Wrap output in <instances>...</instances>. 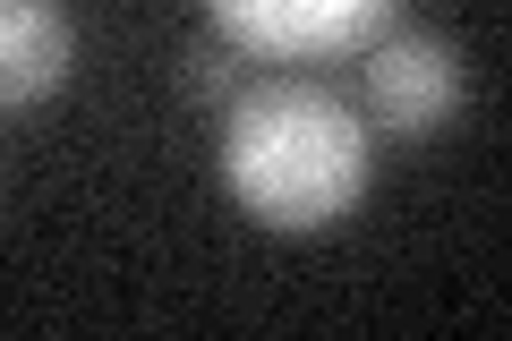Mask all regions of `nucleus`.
<instances>
[{"label":"nucleus","mask_w":512,"mask_h":341,"mask_svg":"<svg viewBox=\"0 0 512 341\" xmlns=\"http://www.w3.org/2000/svg\"><path fill=\"white\" fill-rule=\"evenodd\" d=\"M367 111L384 137H436L461 103V69H453V43L436 35H376L367 43Z\"/></svg>","instance_id":"7ed1b4c3"},{"label":"nucleus","mask_w":512,"mask_h":341,"mask_svg":"<svg viewBox=\"0 0 512 341\" xmlns=\"http://www.w3.org/2000/svg\"><path fill=\"white\" fill-rule=\"evenodd\" d=\"M239 43H188V94H197V103H222V94H239Z\"/></svg>","instance_id":"39448f33"},{"label":"nucleus","mask_w":512,"mask_h":341,"mask_svg":"<svg viewBox=\"0 0 512 341\" xmlns=\"http://www.w3.org/2000/svg\"><path fill=\"white\" fill-rule=\"evenodd\" d=\"M77 60V26L60 0H0V111L43 103Z\"/></svg>","instance_id":"20e7f679"},{"label":"nucleus","mask_w":512,"mask_h":341,"mask_svg":"<svg viewBox=\"0 0 512 341\" xmlns=\"http://www.w3.org/2000/svg\"><path fill=\"white\" fill-rule=\"evenodd\" d=\"M205 18L248 60H342L384 35L393 0H205Z\"/></svg>","instance_id":"f03ea898"},{"label":"nucleus","mask_w":512,"mask_h":341,"mask_svg":"<svg viewBox=\"0 0 512 341\" xmlns=\"http://www.w3.org/2000/svg\"><path fill=\"white\" fill-rule=\"evenodd\" d=\"M222 180L274 231H325L367 188V120L308 77L239 86L222 120Z\"/></svg>","instance_id":"f257e3e1"}]
</instances>
